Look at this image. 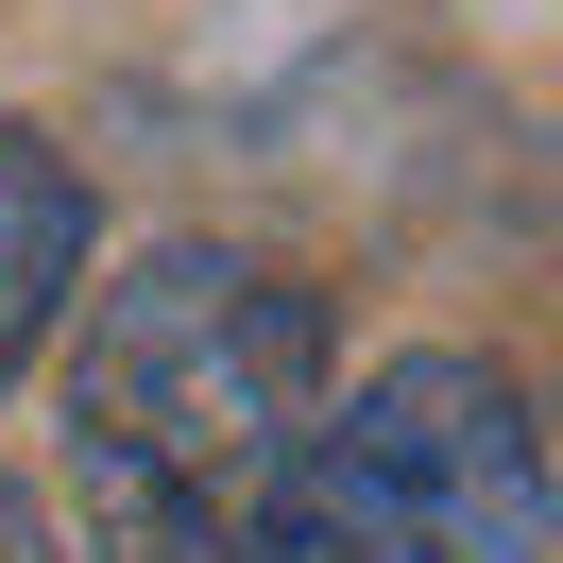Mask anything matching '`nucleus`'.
Returning a JSON list of instances; mask_svg holds the SVG:
<instances>
[{
	"label": "nucleus",
	"instance_id": "f257e3e1",
	"mask_svg": "<svg viewBox=\"0 0 563 563\" xmlns=\"http://www.w3.org/2000/svg\"><path fill=\"white\" fill-rule=\"evenodd\" d=\"M342 410V324L308 274L222 240H154L86 290L52 461L86 563H274V512Z\"/></svg>",
	"mask_w": 563,
	"mask_h": 563
},
{
	"label": "nucleus",
	"instance_id": "f03ea898",
	"mask_svg": "<svg viewBox=\"0 0 563 563\" xmlns=\"http://www.w3.org/2000/svg\"><path fill=\"white\" fill-rule=\"evenodd\" d=\"M274 563H563V393L512 358H376L324 410Z\"/></svg>",
	"mask_w": 563,
	"mask_h": 563
},
{
	"label": "nucleus",
	"instance_id": "7ed1b4c3",
	"mask_svg": "<svg viewBox=\"0 0 563 563\" xmlns=\"http://www.w3.org/2000/svg\"><path fill=\"white\" fill-rule=\"evenodd\" d=\"M69 290H86V172L35 120H0V393L35 376V342L69 324Z\"/></svg>",
	"mask_w": 563,
	"mask_h": 563
},
{
	"label": "nucleus",
	"instance_id": "20e7f679",
	"mask_svg": "<svg viewBox=\"0 0 563 563\" xmlns=\"http://www.w3.org/2000/svg\"><path fill=\"white\" fill-rule=\"evenodd\" d=\"M0 563H86V547H69V512H52L35 478H0Z\"/></svg>",
	"mask_w": 563,
	"mask_h": 563
}]
</instances>
